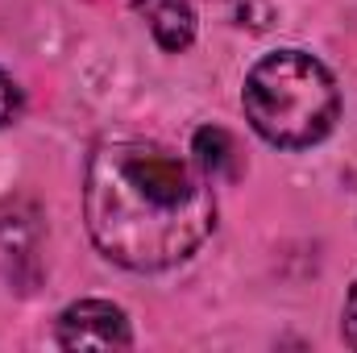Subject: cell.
<instances>
[{
	"label": "cell",
	"mask_w": 357,
	"mask_h": 353,
	"mask_svg": "<svg viewBox=\"0 0 357 353\" xmlns=\"http://www.w3.org/2000/svg\"><path fill=\"white\" fill-rule=\"evenodd\" d=\"M84 216L108 262L150 274L187 262L216 229L212 179L171 146L108 137L91 150Z\"/></svg>",
	"instance_id": "6da1fadb"
},
{
	"label": "cell",
	"mask_w": 357,
	"mask_h": 353,
	"mask_svg": "<svg viewBox=\"0 0 357 353\" xmlns=\"http://www.w3.org/2000/svg\"><path fill=\"white\" fill-rule=\"evenodd\" d=\"M241 104L262 142L278 150H307L333 133L341 88L320 59L303 50H274L250 67Z\"/></svg>",
	"instance_id": "7a4b0ae2"
},
{
	"label": "cell",
	"mask_w": 357,
	"mask_h": 353,
	"mask_svg": "<svg viewBox=\"0 0 357 353\" xmlns=\"http://www.w3.org/2000/svg\"><path fill=\"white\" fill-rule=\"evenodd\" d=\"M0 278L17 291H33L42 278V225L25 200L0 204Z\"/></svg>",
	"instance_id": "3957f363"
},
{
	"label": "cell",
	"mask_w": 357,
	"mask_h": 353,
	"mask_svg": "<svg viewBox=\"0 0 357 353\" xmlns=\"http://www.w3.org/2000/svg\"><path fill=\"white\" fill-rule=\"evenodd\" d=\"M59 350H129L133 329L129 316L108 299H79L71 303L54 324Z\"/></svg>",
	"instance_id": "277c9868"
},
{
	"label": "cell",
	"mask_w": 357,
	"mask_h": 353,
	"mask_svg": "<svg viewBox=\"0 0 357 353\" xmlns=\"http://www.w3.org/2000/svg\"><path fill=\"white\" fill-rule=\"evenodd\" d=\"M137 17H146L154 42L167 54H183L195 42V8L191 0H133Z\"/></svg>",
	"instance_id": "5b68a950"
},
{
	"label": "cell",
	"mask_w": 357,
	"mask_h": 353,
	"mask_svg": "<svg viewBox=\"0 0 357 353\" xmlns=\"http://www.w3.org/2000/svg\"><path fill=\"white\" fill-rule=\"evenodd\" d=\"M191 154H195V167L208 179L237 175V142H233V133H225V129H216V125L195 129Z\"/></svg>",
	"instance_id": "8992f818"
},
{
	"label": "cell",
	"mask_w": 357,
	"mask_h": 353,
	"mask_svg": "<svg viewBox=\"0 0 357 353\" xmlns=\"http://www.w3.org/2000/svg\"><path fill=\"white\" fill-rule=\"evenodd\" d=\"M17 112H21V88L13 84V75H4V71H0V129H4V125H13V121H17Z\"/></svg>",
	"instance_id": "52a82bcc"
},
{
	"label": "cell",
	"mask_w": 357,
	"mask_h": 353,
	"mask_svg": "<svg viewBox=\"0 0 357 353\" xmlns=\"http://www.w3.org/2000/svg\"><path fill=\"white\" fill-rule=\"evenodd\" d=\"M345 341L357 350V283L349 291V299H345Z\"/></svg>",
	"instance_id": "ba28073f"
}]
</instances>
